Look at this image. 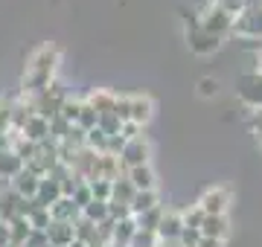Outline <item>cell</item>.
Listing matches in <instances>:
<instances>
[{
  "label": "cell",
  "mask_w": 262,
  "mask_h": 247,
  "mask_svg": "<svg viewBox=\"0 0 262 247\" xmlns=\"http://www.w3.org/2000/svg\"><path fill=\"white\" fill-rule=\"evenodd\" d=\"M58 61H61V50H58L56 44H41V47L29 56L27 67H24V93L35 96V93H41L44 87L53 85Z\"/></svg>",
  "instance_id": "cell-1"
},
{
  "label": "cell",
  "mask_w": 262,
  "mask_h": 247,
  "mask_svg": "<svg viewBox=\"0 0 262 247\" xmlns=\"http://www.w3.org/2000/svg\"><path fill=\"white\" fill-rule=\"evenodd\" d=\"M27 99H29V105H32V114L44 116V119H53V116H58V111H61V102L67 99V90L53 82V85L44 87L41 93L27 96Z\"/></svg>",
  "instance_id": "cell-2"
},
{
  "label": "cell",
  "mask_w": 262,
  "mask_h": 247,
  "mask_svg": "<svg viewBox=\"0 0 262 247\" xmlns=\"http://www.w3.org/2000/svg\"><path fill=\"white\" fill-rule=\"evenodd\" d=\"M149 157H151V145L146 137H134V140H125L120 152V166L122 169H134V166H149Z\"/></svg>",
  "instance_id": "cell-3"
},
{
  "label": "cell",
  "mask_w": 262,
  "mask_h": 247,
  "mask_svg": "<svg viewBox=\"0 0 262 247\" xmlns=\"http://www.w3.org/2000/svg\"><path fill=\"white\" fill-rule=\"evenodd\" d=\"M198 27L204 29V32H210L213 38L222 41V35H225V32H233V15H227V12L219 6V3H213V6H210V9L201 15Z\"/></svg>",
  "instance_id": "cell-4"
},
{
  "label": "cell",
  "mask_w": 262,
  "mask_h": 247,
  "mask_svg": "<svg viewBox=\"0 0 262 247\" xmlns=\"http://www.w3.org/2000/svg\"><path fill=\"white\" fill-rule=\"evenodd\" d=\"M233 29L245 38H256L262 35V6H245L233 18Z\"/></svg>",
  "instance_id": "cell-5"
},
{
  "label": "cell",
  "mask_w": 262,
  "mask_h": 247,
  "mask_svg": "<svg viewBox=\"0 0 262 247\" xmlns=\"http://www.w3.org/2000/svg\"><path fill=\"white\" fill-rule=\"evenodd\" d=\"M227 207H230V192L222 189V186H213V189H207L198 201V209L204 212V215H225Z\"/></svg>",
  "instance_id": "cell-6"
},
{
  "label": "cell",
  "mask_w": 262,
  "mask_h": 247,
  "mask_svg": "<svg viewBox=\"0 0 262 247\" xmlns=\"http://www.w3.org/2000/svg\"><path fill=\"white\" fill-rule=\"evenodd\" d=\"M187 44H189V50H192L195 56H210V53H215V50H219V44H222V41L213 38L210 32H204V29L195 23V27L187 32Z\"/></svg>",
  "instance_id": "cell-7"
},
{
  "label": "cell",
  "mask_w": 262,
  "mask_h": 247,
  "mask_svg": "<svg viewBox=\"0 0 262 247\" xmlns=\"http://www.w3.org/2000/svg\"><path fill=\"white\" fill-rule=\"evenodd\" d=\"M125 181L134 186V192H151L155 186H158V178H155V169H151V166L125 169Z\"/></svg>",
  "instance_id": "cell-8"
},
{
  "label": "cell",
  "mask_w": 262,
  "mask_h": 247,
  "mask_svg": "<svg viewBox=\"0 0 262 247\" xmlns=\"http://www.w3.org/2000/svg\"><path fill=\"white\" fill-rule=\"evenodd\" d=\"M44 236H47L50 247H67V244L76 241L73 224H70V221H50V227L44 230Z\"/></svg>",
  "instance_id": "cell-9"
},
{
  "label": "cell",
  "mask_w": 262,
  "mask_h": 247,
  "mask_svg": "<svg viewBox=\"0 0 262 247\" xmlns=\"http://www.w3.org/2000/svg\"><path fill=\"white\" fill-rule=\"evenodd\" d=\"M239 96L251 108H262V73H251L239 82Z\"/></svg>",
  "instance_id": "cell-10"
},
{
  "label": "cell",
  "mask_w": 262,
  "mask_h": 247,
  "mask_svg": "<svg viewBox=\"0 0 262 247\" xmlns=\"http://www.w3.org/2000/svg\"><path fill=\"white\" fill-rule=\"evenodd\" d=\"M151 111H155V105L149 96H128V122L143 128L151 119Z\"/></svg>",
  "instance_id": "cell-11"
},
{
  "label": "cell",
  "mask_w": 262,
  "mask_h": 247,
  "mask_svg": "<svg viewBox=\"0 0 262 247\" xmlns=\"http://www.w3.org/2000/svg\"><path fill=\"white\" fill-rule=\"evenodd\" d=\"M20 137L29 140V143H44V140L50 137V119L32 114L27 122H24V128H20Z\"/></svg>",
  "instance_id": "cell-12"
},
{
  "label": "cell",
  "mask_w": 262,
  "mask_h": 247,
  "mask_svg": "<svg viewBox=\"0 0 262 247\" xmlns=\"http://www.w3.org/2000/svg\"><path fill=\"white\" fill-rule=\"evenodd\" d=\"M198 233H201V238H219V241H225L227 233H230L227 215H204V221H201Z\"/></svg>",
  "instance_id": "cell-13"
},
{
  "label": "cell",
  "mask_w": 262,
  "mask_h": 247,
  "mask_svg": "<svg viewBox=\"0 0 262 247\" xmlns=\"http://www.w3.org/2000/svg\"><path fill=\"white\" fill-rule=\"evenodd\" d=\"M181 230H184V224H181V212H163V218H160L158 224V241H178Z\"/></svg>",
  "instance_id": "cell-14"
},
{
  "label": "cell",
  "mask_w": 262,
  "mask_h": 247,
  "mask_svg": "<svg viewBox=\"0 0 262 247\" xmlns=\"http://www.w3.org/2000/svg\"><path fill=\"white\" fill-rule=\"evenodd\" d=\"M38 178L35 175H29L27 169H20L15 178H12V192L18 195V198H24V201H32L35 198V192H38Z\"/></svg>",
  "instance_id": "cell-15"
},
{
  "label": "cell",
  "mask_w": 262,
  "mask_h": 247,
  "mask_svg": "<svg viewBox=\"0 0 262 247\" xmlns=\"http://www.w3.org/2000/svg\"><path fill=\"white\" fill-rule=\"evenodd\" d=\"M58 198H61V186H58V181H50V178H44V181L38 183V192H35V198H32V204H35V207L50 209Z\"/></svg>",
  "instance_id": "cell-16"
},
{
  "label": "cell",
  "mask_w": 262,
  "mask_h": 247,
  "mask_svg": "<svg viewBox=\"0 0 262 247\" xmlns=\"http://www.w3.org/2000/svg\"><path fill=\"white\" fill-rule=\"evenodd\" d=\"M155 207H160L158 189L134 192V198H131V204H128V212H131V218H137V215H143V212H149V209H155Z\"/></svg>",
  "instance_id": "cell-17"
},
{
  "label": "cell",
  "mask_w": 262,
  "mask_h": 247,
  "mask_svg": "<svg viewBox=\"0 0 262 247\" xmlns=\"http://www.w3.org/2000/svg\"><path fill=\"white\" fill-rule=\"evenodd\" d=\"M79 215H82V209L76 207L70 198H58L56 204L50 207V218H53V221H70V224H73Z\"/></svg>",
  "instance_id": "cell-18"
},
{
  "label": "cell",
  "mask_w": 262,
  "mask_h": 247,
  "mask_svg": "<svg viewBox=\"0 0 262 247\" xmlns=\"http://www.w3.org/2000/svg\"><path fill=\"white\" fill-rule=\"evenodd\" d=\"M84 102L94 108L96 114H114V102H117V93H108V90H94V93L88 96Z\"/></svg>",
  "instance_id": "cell-19"
},
{
  "label": "cell",
  "mask_w": 262,
  "mask_h": 247,
  "mask_svg": "<svg viewBox=\"0 0 262 247\" xmlns=\"http://www.w3.org/2000/svg\"><path fill=\"white\" fill-rule=\"evenodd\" d=\"M134 230H137L134 218L117 221V224H114V236H111V247H128L131 236H134Z\"/></svg>",
  "instance_id": "cell-20"
},
{
  "label": "cell",
  "mask_w": 262,
  "mask_h": 247,
  "mask_svg": "<svg viewBox=\"0 0 262 247\" xmlns=\"http://www.w3.org/2000/svg\"><path fill=\"white\" fill-rule=\"evenodd\" d=\"M9 227V244H15V247H24L27 244V238H29V233H32V227H29V221L27 218H15L6 224Z\"/></svg>",
  "instance_id": "cell-21"
},
{
  "label": "cell",
  "mask_w": 262,
  "mask_h": 247,
  "mask_svg": "<svg viewBox=\"0 0 262 247\" xmlns=\"http://www.w3.org/2000/svg\"><path fill=\"white\" fill-rule=\"evenodd\" d=\"M131 198H134V186H131V183L125 181V175H122V178H117V181L111 183V204H125V207H128Z\"/></svg>",
  "instance_id": "cell-22"
},
{
  "label": "cell",
  "mask_w": 262,
  "mask_h": 247,
  "mask_svg": "<svg viewBox=\"0 0 262 247\" xmlns=\"http://www.w3.org/2000/svg\"><path fill=\"white\" fill-rule=\"evenodd\" d=\"M163 212H166L163 207H155V209H149V212L137 215V218H134V224H137V230H149V233H155V230H158V224H160V218H163Z\"/></svg>",
  "instance_id": "cell-23"
},
{
  "label": "cell",
  "mask_w": 262,
  "mask_h": 247,
  "mask_svg": "<svg viewBox=\"0 0 262 247\" xmlns=\"http://www.w3.org/2000/svg\"><path fill=\"white\" fill-rule=\"evenodd\" d=\"M27 221H29V227L32 230H38V233H44V230L50 227V209H44V207H35L32 204V209H29V215H27Z\"/></svg>",
  "instance_id": "cell-24"
},
{
  "label": "cell",
  "mask_w": 262,
  "mask_h": 247,
  "mask_svg": "<svg viewBox=\"0 0 262 247\" xmlns=\"http://www.w3.org/2000/svg\"><path fill=\"white\" fill-rule=\"evenodd\" d=\"M82 218L94 221V224L105 221V218H108V201H91V204L82 209Z\"/></svg>",
  "instance_id": "cell-25"
},
{
  "label": "cell",
  "mask_w": 262,
  "mask_h": 247,
  "mask_svg": "<svg viewBox=\"0 0 262 247\" xmlns=\"http://www.w3.org/2000/svg\"><path fill=\"white\" fill-rule=\"evenodd\" d=\"M96 119H99V114H96V111H94L88 102H82V108H79V116H76V128L91 131V128H96Z\"/></svg>",
  "instance_id": "cell-26"
},
{
  "label": "cell",
  "mask_w": 262,
  "mask_h": 247,
  "mask_svg": "<svg viewBox=\"0 0 262 247\" xmlns=\"http://www.w3.org/2000/svg\"><path fill=\"white\" fill-rule=\"evenodd\" d=\"M111 183H114V181H102V178L88 181V189H91L94 201H111Z\"/></svg>",
  "instance_id": "cell-27"
},
{
  "label": "cell",
  "mask_w": 262,
  "mask_h": 247,
  "mask_svg": "<svg viewBox=\"0 0 262 247\" xmlns=\"http://www.w3.org/2000/svg\"><path fill=\"white\" fill-rule=\"evenodd\" d=\"M128 247H158V233H149V230H134Z\"/></svg>",
  "instance_id": "cell-28"
},
{
  "label": "cell",
  "mask_w": 262,
  "mask_h": 247,
  "mask_svg": "<svg viewBox=\"0 0 262 247\" xmlns=\"http://www.w3.org/2000/svg\"><path fill=\"white\" fill-rule=\"evenodd\" d=\"M201 221H204V212L198 209V204L181 212V224H184V227H189V230H198V227H201Z\"/></svg>",
  "instance_id": "cell-29"
},
{
  "label": "cell",
  "mask_w": 262,
  "mask_h": 247,
  "mask_svg": "<svg viewBox=\"0 0 262 247\" xmlns=\"http://www.w3.org/2000/svg\"><path fill=\"white\" fill-rule=\"evenodd\" d=\"M70 201H73V204H76L79 209L88 207V204L94 201V195H91V189H88V183H79V186L73 189V195H70Z\"/></svg>",
  "instance_id": "cell-30"
},
{
  "label": "cell",
  "mask_w": 262,
  "mask_h": 247,
  "mask_svg": "<svg viewBox=\"0 0 262 247\" xmlns=\"http://www.w3.org/2000/svg\"><path fill=\"white\" fill-rule=\"evenodd\" d=\"M198 96H204V99H210V96H219V82L215 79H201L198 82Z\"/></svg>",
  "instance_id": "cell-31"
},
{
  "label": "cell",
  "mask_w": 262,
  "mask_h": 247,
  "mask_svg": "<svg viewBox=\"0 0 262 247\" xmlns=\"http://www.w3.org/2000/svg\"><path fill=\"white\" fill-rule=\"evenodd\" d=\"M140 134H143L140 125H134V122H122L120 125V137L122 140H134V137H140Z\"/></svg>",
  "instance_id": "cell-32"
},
{
  "label": "cell",
  "mask_w": 262,
  "mask_h": 247,
  "mask_svg": "<svg viewBox=\"0 0 262 247\" xmlns=\"http://www.w3.org/2000/svg\"><path fill=\"white\" fill-rule=\"evenodd\" d=\"M6 244H9V227L0 221V247H6Z\"/></svg>",
  "instance_id": "cell-33"
},
{
  "label": "cell",
  "mask_w": 262,
  "mask_h": 247,
  "mask_svg": "<svg viewBox=\"0 0 262 247\" xmlns=\"http://www.w3.org/2000/svg\"><path fill=\"white\" fill-rule=\"evenodd\" d=\"M198 247H225V241H219V238H201Z\"/></svg>",
  "instance_id": "cell-34"
},
{
  "label": "cell",
  "mask_w": 262,
  "mask_h": 247,
  "mask_svg": "<svg viewBox=\"0 0 262 247\" xmlns=\"http://www.w3.org/2000/svg\"><path fill=\"white\" fill-rule=\"evenodd\" d=\"M6 247H15V244H6Z\"/></svg>",
  "instance_id": "cell-35"
},
{
  "label": "cell",
  "mask_w": 262,
  "mask_h": 247,
  "mask_svg": "<svg viewBox=\"0 0 262 247\" xmlns=\"http://www.w3.org/2000/svg\"><path fill=\"white\" fill-rule=\"evenodd\" d=\"M213 3H215V0H213Z\"/></svg>",
  "instance_id": "cell-36"
},
{
  "label": "cell",
  "mask_w": 262,
  "mask_h": 247,
  "mask_svg": "<svg viewBox=\"0 0 262 247\" xmlns=\"http://www.w3.org/2000/svg\"><path fill=\"white\" fill-rule=\"evenodd\" d=\"M259 140H262V137H259Z\"/></svg>",
  "instance_id": "cell-37"
}]
</instances>
